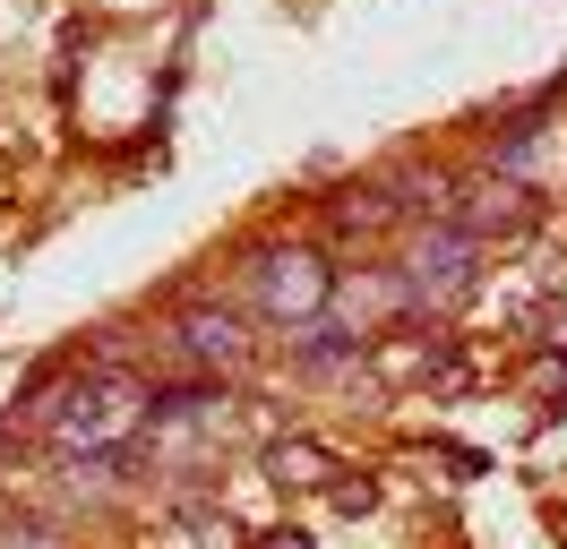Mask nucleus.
<instances>
[{
    "instance_id": "obj_1",
    "label": "nucleus",
    "mask_w": 567,
    "mask_h": 549,
    "mask_svg": "<svg viewBox=\"0 0 567 549\" xmlns=\"http://www.w3.org/2000/svg\"><path fill=\"white\" fill-rule=\"evenodd\" d=\"M146 404H155V386H146L138 370L95 361V370L43 386V404H27V421L43 429L52 464H61L78 489H86V480L104 489V480H121L130 464H138V446H146Z\"/></svg>"
},
{
    "instance_id": "obj_2",
    "label": "nucleus",
    "mask_w": 567,
    "mask_h": 549,
    "mask_svg": "<svg viewBox=\"0 0 567 549\" xmlns=\"http://www.w3.org/2000/svg\"><path fill=\"white\" fill-rule=\"evenodd\" d=\"M395 283H404V309H456L464 292L482 283V240L456 232V224H430V232L404 240Z\"/></svg>"
},
{
    "instance_id": "obj_3",
    "label": "nucleus",
    "mask_w": 567,
    "mask_h": 549,
    "mask_svg": "<svg viewBox=\"0 0 567 549\" xmlns=\"http://www.w3.org/2000/svg\"><path fill=\"white\" fill-rule=\"evenodd\" d=\"M249 301H258V318H276V327H310L336 301V267H327L319 249H258L249 258Z\"/></svg>"
},
{
    "instance_id": "obj_4",
    "label": "nucleus",
    "mask_w": 567,
    "mask_h": 549,
    "mask_svg": "<svg viewBox=\"0 0 567 549\" xmlns=\"http://www.w3.org/2000/svg\"><path fill=\"white\" fill-rule=\"evenodd\" d=\"M173 352L189 361V370H249V352H258V335H249V318L241 309H181L173 318Z\"/></svg>"
},
{
    "instance_id": "obj_5",
    "label": "nucleus",
    "mask_w": 567,
    "mask_h": 549,
    "mask_svg": "<svg viewBox=\"0 0 567 549\" xmlns=\"http://www.w3.org/2000/svg\"><path fill=\"white\" fill-rule=\"evenodd\" d=\"M284 352H292V370L327 377V370H353V361H361V335L327 309V318H310V327H284Z\"/></svg>"
},
{
    "instance_id": "obj_6",
    "label": "nucleus",
    "mask_w": 567,
    "mask_h": 549,
    "mask_svg": "<svg viewBox=\"0 0 567 549\" xmlns=\"http://www.w3.org/2000/svg\"><path fill=\"white\" fill-rule=\"evenodd\" d=\"M456 215H447V224H456V232H473V240H482V232H491V224H498V232H516V224H525V189H516V180H473V189H456Z\"/></svg>"
},
{
    "instance_id": "obj_7",
    "label": "nucleus",
    "mask_w": 567,
    "mask_h": 549,
    "mask_svg": "<svg viewBox=\"0 0 567 549\" xmlns=\"http://www.w3.org/2000/svg\"><path fill=\"white\" fill-rule=\"evenodd\" d=\"M0 549H70V541H61V524H43V515H0Z\"/></svg>"
},
{
    "instance_id": "obj_8",
    "label": "nucleus",
    "mask_w": 567,
    "mask_h": 549,
    "mask_svg": "<svg viewBox=\"0 0 567 549\" xmlns=\"http://www.w3.org/2000/svg\"><path fill=\"white\" fill-rule=\"evenodd\" d=\"M267 464H276L284 480H319V446H276Z\"/></svg>"
}]
</instances>
